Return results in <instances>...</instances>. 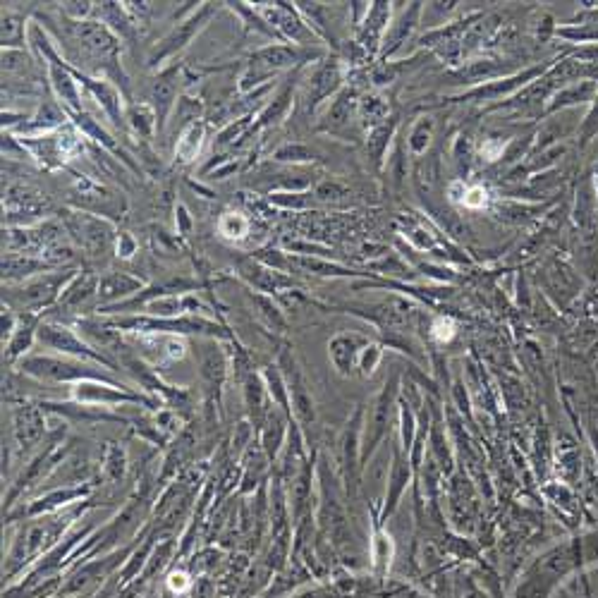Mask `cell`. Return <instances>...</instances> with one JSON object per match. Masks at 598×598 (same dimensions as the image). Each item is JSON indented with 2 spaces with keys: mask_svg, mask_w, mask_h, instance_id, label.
<instances>
[{
  "mask_svg": "<svg viewBox=\"0 0 598 598\" xmlns=\"http://www.w3.org/2000/svg\"><path fill=\"white\" fill-rule=\"evenodd\" d=\"M84 510H87V503H77L67 510L24 522L12 541L8 558H5L3 575L12 579L29 565L39 563L48 551H53L63 541V534L84 515Z\"/></svg>",
  "mask_w": 598,
  "mask_h": 598,
  "instance_id": "1",
  "label": "cell"
},
{
  "mask_svg": "<svg viewBox=\"0 0 598 598\" xmlns=\"http://www.w3.org/2000/svg\"><path fill=\"white\" fill-rule=\"evenodd\" d=\"M113 328L125 335H194V338L228 340L230 333L218 321L204 319V316H175V319H161V316H103Z\"/></svg>",
  "mask_w": 598,
  "mask_h": 598,
  "instance_id": "2",
  "label": "cell"
},
{
  "mask_svg": "<svg viewBox=\"0 0 598 598\" xmlns=\"http://www.w3.org/2000/svg\"><path fill=\"white\" fill-rule=\"evenodd\" d=\"M79 271L75 268H58V271L41 273L27 283L8 285L3 290V304L15 314H44V309H53L60 295Z\"/></svg>",
  "mask_w": 598,
  "mask_h": 598,
  "instance_id": "3",
  "label": "cell"
},
{
  "mask_svg": "<svg viewBox=\"0 0 598 598\" xmlns=\"http://www.w3.org/2000/svg\"><path fill=\"white\" fill-rule=\"evenodd\" d=\"M65 436H67L65 424L60 426L56 433H48L44 448L36 450L32 460L22 467V472L17 474V479L12 481L8 496H5V512L15 508L17 498L24 496L27 491L39 488V484H46V481L58 472L60 465L67 460V455L72 453V443H67Z\"/></svg>",
  "mask_w": 598,
  "mask_h": 598,
  "instance_id": "4",
  "label": "cell"
},
{
  "mask_svg": "<svg viewBox=\"0 0 598 598\" xmlns=\"http://www.w3.org/2000/svg\"><path fill=\"white\" fill-rule=\"evenodd\" d=\"M314 58H321V53L295 44H268L256 48L252 56H249V63L244 67L237 89L242 94H252V91L261 89V84L280 75L283 70L311 63Z\"/></svg>",
  "mask_w": 598,
  "mask_h": 598,
  "instance_id": "5",
  "label": "cell"
},
{
  "mask_svg": "<svg viewBox=\"0 0 598 598\" xmlns=\"http://www.w3.org/2000/svg\"><path fill=\"white\" fill-rule=\"evenodd\" d=\"M17 369H20L24 376L46 383H72V386L84 381L122 383L111 371L103 369L99 364L82 362V359H72L63 355H27L17 364Z\"/></svg>",
  "mask_w": 598,
  "mask_h": 598,
  "instance_id": "6",
  "label": "cell"
},
{
  "mask_svg": "<svg viewBox=\"0 0 598 598\" xmlns=\"http://www.w3.org/2000/svg\"><path fill=\"white\" fill-rule=\"evenodd\" d=\"M36 343H39L44 350L56 352V355L82 359V362L99 364L108 371H120V366L113 362L111 357L103 355L101 350H96L89 340H84L75 328L65 326V323L58 321H41L39 335H36Z\"/></svg>",
  "mask_w": 598,
  "mask_h": 598,
  "instance_id": "7",
  "label": "cell"
},
{
  "mask_svg": "<svg viewBox=\"0 0 598 598\" xmlns=\"http://www.w3.org/2000/svg\"><path fill=\"white\" fill-rule=\"evenodd\" d=\"M70 398L82 405L94 407H108L115 410L118 405H134L146 407V410H161V400L149 398V395L139 393L127 383H108V381H84L70 386Z\"/></svg>",
  "mask_w": 598,
  "mask_h": 598,
  "instance_id": "8",
  "label": "cell"
},
{
  "mask_svg": "<svg viewBox=\"0 0 598 598\" xmlns=\"http://www.w3.org/2000/svg\"><path fill=\"white\" fill-rule=\"evenodd\" d=\"M216 10H218V5L199 3L197 8L189 12V17H185V20H180L178 24H175V27L170 29V32L163 36V39L158 41L154 48H151L149 67L163 65L166 60L178 56L180 51H185V48L192 44L194 36H197L201 29L206 27V22L216 15Z\"/></svg>",
  "mask_w": 598,
  "mask_h": 598,
  "instance_id": "9",
  "label": "cell"
},
{
  "mask_svg": "<svg viewBox=\"0 0 598 598\" xmlns=\"http://www.w3.org/2000/svg\"><path fill=\"white\" fill-rule=\"evenodd\" d=\"M194 357H197V369L206 400H209V405H221L223 386L230 369L223 345L213 338H199L194 343Z\"/></svg>",
  "mask_w": 598,
  "mask_h": 598,
  "instance_id": "10",
  "label": "cell"
},
{
  "mask_svg": "<svg viewBox=\"0 0 598 598\" xmlns=\"http://www.w3.org/2000/svg\"><path fill=\"white\" fill-rule=\"evenodd\" d=\"M65 230L91 256H103L113 247V242L118 240L113 225L106 218L94 216L89 211L65 213Z\"/></svg>",
  "mask_w": 598,
  "mask_h": 598,
  "instance_id": "11",
  "label": "cell"
},
{
  "mask_svg": "<svg viewBox=\"0 0 598 598\" xmlns=\"http://www.w3.org/2000/svg\"><path fill=\"white\" fill-rule=\"evenodd\" d=\"M91 496V486L82 484V486H58L46 491L44 496L27 500V503L15 505L10 512H5V520L8 522H27L34 520V517H44V515H53V512L67 510L72 505L82 503Z\"/></svg>",
  "mask_w": 598,
  "mask_h": 598,
  "instance_id": "12",
  "label": "cell"
},
{
  "mask_svg": "<svg viewBox=\"0 0 598 598\" xmlns=\"http://www.w3.org/2000/svg\"><path fill=\"white\" fill-rule=\"evenodd\" d=\"M48 419L46 410L41 405H32V402H22V405L12 407V450H17V455L36 453L48 438Z\"/></svg>",
  "mask_w": 598,
  "mask_h": 598,
  "instance_id": "13",
  "label": "cell"
},
{
  "mask_svg": "<svg viewBox=\"0 0 598 598\" xmlns=\"http://www.w3.org/2000/svg\"><path fill=\"white\" fill-rule=\"evenodd\" d=\"M343 87V65L338 58H326L314 67L304 89V111L309 115L319 111L321 103L335 99Z\"/></svg>",
  "mask_w": 598,
  "mask_h": 598,
  "instance_id": "14",
  "label": "cell"
},
{
  "mask_svg": "<svg viewBox=\"0 0 598 598\" xmlns=\"http://www.w3.org/2000/svg\"><path fill=\"white\" fill-rule=\"evenodd\" d=\"M46 206V199L36 189L22 185L10 187L3 199L5 228H32V225H39L36 221L44 216Z\"/></svg>",
  "mask_w": 598,
  "mask_h": 598,
  "instance_id": "15",
  "label": "cell"
},
{
  "mask_svg": "<svg viewBox=\"0 0 598 598\" xmlns=\"http://www.w3.org/2000/svg\"><path fill=\"white\" fill-rule=\"evenodd\" d=\"M256 10H259V15L283 36V41H295V46L302 48H309L311 41H314L316 34L311 32L309 24L299 15V10L292 8L290 3H264Z\"/></svg>",
  "mask_w": 598,
  "mask_h": 598,
  "instance_id": "16",
  "label": "cell"
},
{
  "mask_svg": "<svg viewBox=\"0 0 598 598\" xmlns=\"http://www.w3.org/2000/svg\"><path fill=\"white\" fill-rule=\"evenodd\" d=\"M278 369L283 371L285 383H288L290 390V405H292V419L299 421V424L307 429V426L314 421V402H311V395L307 390V383H304L302 371L292 357V352H280L278 359Z\"/></svg>",
  "mask_w": 598,
  "mask_h": 598,
  "instance_id": "17",
  "label": "cell"
},
{
  "mask_svg": "<svg viewBox=\"0 0 598 598\" xmlns=\"http://www.w3.org/2000/svg\"><path fill=\"white\" fill-rule=\"evenodd\" d=\"M180 75L182 67L180 65H170L163 67L158 72L154 84H151V108H154L156 120H158V134H163L168 125L170 113L175 111V103H178V94H180Z\"/></svg>",
  "mask_w": 598,
  "mask_h": 598,
  "instance_id": "18",
  "label": "cell"
},
{
  "mask_svg": "<svg viewBox=\"0 0 598 598\" xmlns=\"http://www.w3.org/2000/svg\"><path fill=\"white\" fill-rule=\"evenodd\" d=\"M67 120H70V115H67L65 108L60 106L58 101L46 99L39 106V111H36L34 115H29L22 125H17L15 130H10V132H15L17 139H39V137H46V134L63 130V127L67 125Z\"/></svg>",
  "mask_w": 598,
  "mask_h": 598,
  "instance_id": "19",
  "label": "cell"
},
{
  "mask_svg": "<svg viewBox=\"0 0 598 598\" xmlns=\"http://www.w3.org/2000/svg\"><path fill=\"white\" fill-rule=\"evenodd\" d=\"M46 412L56 414V417H63V421H75V424H130L127 419H122L120 414H115L108 407H94V405H82V402H39Z\"/></svg>",
  "mask_w": 598,
  "mask_h": 598,
  "instance_id": "20",
  "label": "cell"
},
{
  "mask_svg": "<svg viewBox=\"0 0 598 598\" xmlns=\"http://www.w3.org/2000/svg\"><path fill=\"white\" fill-rule=\"evenodd\" d=\"M146 290V283L142 278L130 276V273L122 271H108L103 273L99 280V299L96 302L101 304V309L115 307V304L127 302V299L137 297L139 292Z\"/></svg>",
  "mask_w": 598,
  "mask_h": 598,
  "instance_id": "21",
  "label": "cell"
},
{
  "mask_svg": "<svg viewBox=\"0 0 598 598\" xmlns=\"http://www.w3.org/2000/svg\"><path fill=\"white\" fill-rule=\"evenodd\" d=\"M390 3H371L366 10L364 22L357 29V46L362 48L364 56H374L376 48L383 46V39L388 34L390 24Z\"/></svg>",
  "mask_w": 598,
  "mask_h": 598,
  "instance_id": "22",
  "label": "cell"
},
{
  "mask_svg": "<svg viewBox=\"0 0 598 598\" xmlns=\"http://www.w3.org/2000/svg\"><path fill=\"white\" fill-rule=\"evenodd\" d=\"M125 555H127V551H115L113 555H108V558H99V560H94V563L79 567L75 575L67 579L65 587H60L58 596L70 598V596L84 594V591H87L89 587H94L96 582H103V577H106L108 572L118 565V558H125Z\"/></svg>",
  "mask_w": 598,
  "mask_h": 598,
  "instance_id": "23",
  "label": "cell"
},
{
  "mask_svg": "<svg viewBox=\"0 0 598 598\" xmlns=\"http://www.w3.org/2000/svg\"><path fill=\"white\" fill-rule=\"evenodd\" d=\"M237 273H240L252 288H256L259 292H266V295H276V292L292 285L290 278H285L280 271H273V268L261 264V261L254 259V256L237 259Z\"/></svg>",
  "mask_w": 598,
  "mask_h": 598,
  "instance_id": "24",
  "label": "cell"
},
{
  "mask_svg": "<svg viewBox=\"0 0 598 598\" xmlns=\"http://www.w3.org/2000/svg\"><path fill=\"white\" fill-rule=\"evenodd\" d=\"M99 276L91 271H79L75 278H72V283L67 285L63 290V295H60L58 309L63 311H82L84 307H89L94 299H99Z\"/></svg>",
  "mask_w": 598,
  "mask_h": 598,
  "instance_id": "25",
  "label": "cell"
},
{
  "mask_svg": "<svg viewBox=\"0 0 598 598\" xmlns=\"http://www.w3.org/2000/svg\"><path fill=\"white\" fill-rule=\"evenodd\" d=\"M292 421L295 419H292L290 414H285L280 407L273 405V410L268 412L264 426L259 429V445L271 462L276 460L280 450H283L285 443H288V431Z\"/></svg>",
  "mask_w": 598,
  "mask_h": 598,
  "instance_id": "26",
  "label": "cell"
},
{
  "mask_svg": "<svg viewBox=\"0 0 598 598\" xmlns=\"http://www.w3.org/2000/svg\"><path fill=\"white\" fill-rule=\"evenodd\" d=\"M48 271H58V268H53L48 261L41 259V256H29V254H3V283L5 288L8 285H20V283H27V280H32L36 276H41V273H48Z\"/></svg>",
  "mask_w": 598,
  "mask_h": 598,
  "instance_id": "27",
  "label": "cell"
},
{
  "mask_svg": "<svg viewBox=\"0 0 598 598\" xmlns=\"http://www.w3.org/2000/svg\"><path fill=\"white\" fill-rule=\"evenodd\" d=\"M17 316H20V321H17L15 333H12L8 343H5V359H8V364H20L22 359L29 355V350L34 347L41 326V314H17Z\"/></svg>",
  "mask_w": 598,
  "mask_h": 598,
  "instance_id": "28",
  "label": "cell"
},
{
  "mask_svg": "<svg viewBox=\"0 0 598 598\" xmlns=\"http://www.w3.org/2000/svg\"><path fill=\"white\" fill-rule=\"evenodd\" d=\"M242 393H244V405H247L249 419H252V426L259 431L261 426H264L268 412L273 410L271 395H268L266 383H264V378H261V374H254L252 371V374L244 378Z\"/></svg>",
  "mask_w": 598,
  "mask_h": 598,
  "instance_id": "29",
  "label": "cell"
},
{
  "mask_svg": "<svg viewBox=\"0 0 598 598\" xmlns=\"http://www.w3.org/2000/svg\"><path fill=\"white\" fill-rule=\"evenodd\" d=\"M419 15H421V3H410V8L402 12L398 20H395V24H390L386 39H383V46H381V58H388L393 56V53H398L400 48L412 39L414 29L419 27Z\"/></svg>",
  "mask_w": 598,
  "mask_h": 598,
  "instance_id": "30",
  "label": "cell"
},
{
  "mask_svg": "<svg viewBox=\"0 0 598 598\" xmlns=\"http://www.w3.org/2000/svg\"><path fill=\"white\" fill-rule=\"evenodd\" d=\"M543 67H532V70L522 72V75L517 77H508V79H498V82H488L486 87H479V89H472L469 94L462 96L460 101H500L503 96H508L515 91L517 87H522V84H527L529 79H534L536 75H541Z\"/></svg>",
  "mask_w": 598,
  "mask_h": 598,
  "instance_id": "31",
  "label": "cell"
},
{
  "mask_svg": "<svg viewBox=\"0 0 598 598\" xmlns=\"http://www.w3.org/2000/svg\"><path fill=\"white\" fill-rule=\"evenodd\" d=\"M357 108H359V101H357L355 91H352V89H343L331 101V106H328L326 115H323L321 130H326V132L343 130V127L350 125V120L355 118Z\"/></svg>",
  "mask_w": 598,
  "mask_h": 598,
  "instance_id": "32",
  "label": "cell"
},
{
  "mask_svg": "<svg viewBox=\"0 0 598 598\" xmlns=\"http://www.w3.org/2000/svg\"><path fill=\"white\" fill-rule=\"evenodd\" d=\"M0 41H3V51H24L29 41L27 32V17L20 12L3 10V22H0Z\"/></svg>",
  "mask_w": 598,
  "mask_h": 598,
  "instance_id": "33",
  "label": "cell"
},
{
  "mask_svg": "<svg viewBox=\"0 0 598 598\" xmlns=\"http://www.w3.org/2000/svg\"><path fill=\"white\" fill-rule=\"evenodd\" d=\"M70 120H72V125L77 127L79 132L84 134V137H89V139H94L96 144H101L103 149H108V151H113V154H120L122 156V161L127 163V166H132L130 163V158H127L125 154H122V146L115 142V139L111 137V134H108L106 130H103V127L99 125V122H96L94 118H91L89 113H77V115H70Z\"/></svg>",
  "mask_w": 598,
  "mask_h": 598,
  "instance_id": "34",
  "label": "cell"
},
{
  "mask_svg": "<svg viewBox=\"0 0 598 598\" xmlns=\"http://www.w3.org/2000/svg\"><path fill=\"white\" fill-rule=\"evenodd\" d=\"M99 12V22L106 24L111 32L118 36V39H127V36H132V29H134V17L127 12L125 3H99L96 5V10Z\"/></svg>",
  "mask_w": 598,
  "mask_h": 598,
  "instance_id": "35",
  "label": "cell"
},
{
  "mask_svg": "<svg viewBox=\"0 0 598 598\" xmlns=\"http://www.w3.org/2000/svg\"><path fill=\"white\" fill-rule=\"evenodd\" d=\"M125 125L139 139H154V134L158 132V120L151 103H130L125 111Z\"/></svg>",
  "mask_w": 598,
  "mask_h": 598,
  "instance_id": "36",
  "label": "cell"
},
{
  "mask_svg": "<svg viewBox=\"0 0 598 598\" xmlns=\"http://www.w3.org/2000/svg\"><path fill=\"white\" fill-rule=\"evenodd\" d=\"M204 137H206V127L201 120L187 125L185 130H180L178 142H175V158H178L180 163H192L194 158L199 156Z\"/></svg>",
  "mask_w": 598,
  "mask_h": 598,
  "instance_id": "37",
  "label": "cell"
},
{
  "mask_svg": "<svg viewBox=\"0 0 598 598\" xmlns=\"http://www.w3.org/2000/svg\"><path fill=\"white\" fill-rule=\"evenodd\" d=\"M359 345H362V340H359L357 335H347V333L335 335L331 340V359L340 374L347 376L352 371V364H355V359L359 355Z\"/></svg>",
  "mask_w": 598,
  "mask_h": 598,
  "instance_id": "38",
  "label": "cell"
},
{
  "mask_svg": "<svg viewBox=\"0 0 598 598\" xmlns=\"http://www.w3.org/2000/svg\"><path fill=\"white\" fill-rule=\"evenodd\" d=\"M292 91H295V79H288V84L278 91L276 99L268 103L264 111L259 113V120L254 122L252 130H264V127L276 125L283 115H288L290 106H292Z\"/></svg>",
  "mask_w": 598,
  "mask_h": 598,
  "instance_id": "39",
  "label": "cell"
},
{
  "mask_svg": "<svg viewBox=\"0 0 598 598\" xmlns=\"http://www.w3.org/2000/svg\"><path fill=\"white\" fill-rule=\"evenodd\" d=\"M261 378H264L266 390H268V395H271V402H273V405L280 407V410H283L285 414H290V417H292L290 390H288V383H285L283 371L278 369V364L266 366V369L261 371Z\"/></svg>",
  "mask_w": 598,
  "mask_h": 598,
  "instance_id": "40",
  "label": "cell"
},
{
  "mask_svg": "<svg viewBox=\"0 0 598 598\" xmlns=\"http://www.w3.org/2000/svg\"><path fill=\"white\" fill-rule=\"evenodd\" d=\"M125 472H127L125 450H122L118 443H108L101 457V477L106 479L108 484H118V481L125 479Z\"/></svg>",
  "mask_w": 598,
  "mask_h": 598,
  "instance_id": "41",
  "label": "cell"
},
{
  "mask_svg": "<svg viewBox=\"0 0 598 598\" xmlns=\"http://www.w3.org/2000/svg\"><path fill=\"white\" fill-rule=\"evenodd\" d=\"M218 233H221L223 240L240 242L249 235V218L244 216V213H237V211L223 213L221 221H218Z\"/></svg>",
  "mask_w": 598,
  "mask_h": 598,
  "instance_id": "42",
  "label": "cell"
},
{
  "mask_svg": "<svg viewBox=\"0 0 598 598\" xmlns=\"http://www.w3.org/2000/svg\"><path fill=\"white\" fill-rule=\"evenodd\" d=\"M290 256V264L295 266H302L307 268V271L316 273V276H355L352 271H347L343 266H335L331 261H323V259H311V256Z\"/></svg>",
  "mask_w": 598,
  "mask_h": 598,
  "instance_id": "43",
  "label": "cell"
},
{
  "mask_svg": "<svg viewBox=\"0 0 598 598\" xmlns=\"http://www.w3.org/2000/svg\"><path fill=\"white\" fill-rule=\"evenodd\" d=\"M309 488H311V474L309 469H302V472L295 477V484H292V493H290V505H292V515L295 520H299L304 512V505L309 500Z\"/></svg>",
  "mask_w": 598,
  "mask_h": 598,
  "instance_id": "44",
  "label": "cell"
},
{
  "mask_svg": "<svg viewBox=\"0 0 598 598\" xmlns=\"http://www.w3.org/2000/svg\"><path fill=\"white\" fill-rule=\"evenodd\" d=\"M314 158H316L314 149H309L307 144H299V142H288L273 151V161L278 163H307V161H314Z\"/></svg>",
  "mask_w": 598,
  "mask_h": 598,
  "instance_id": "45",
  "label": "cell"
},
{
  "mask_svg": "<svg viewBox=\"0 0 598 598\" xmlns=\"http://www.w3.org/2000/svg\"><path fill=\"white\" fill-rule=\"evenodd\" d=\"M393 127H395V120L390 122V125H388V122H381V125L374 127V132H371L369 151H371V156H374L376 163H381V158L386 156L390 134H393Z\"/></svg>",
  "mask_w": 598,
  "mask_h": 598,
  "instance_id": "46",
  "label": "cell"
},
{
  "mask_svg": "<svg viewBox=\"0 0 598 598\" xmlns=\"http://www.w3.org/2000/svg\"><path fill=\"white\" fill-rule=\"evenodd\" d=\"M433 137V120L431 118H421L417 125L412 127L410 132V149L414 156H421L426 151V146L431 144Z\"/></svg>",
  "mask_w": 598,
  "mask_h": 598,
  "instance_id": "47",
  "label": "cell"
},
{
  "mask_svg": "<svg viewBox=\"0 0 598 598\" xmlns=\"http://www.w3.org/2000/svg\"><path fill=\"white\" fill-rule=\"evenodd\" d=\"M314 194L309 192H273L271 197H268V201H271L273 206H280V209H307L309 201Z\"/></svg>",
  "mask_w": 598,
  "mask_h": 598,
  "instance_id": "48",
  "label": "cell"
},
{
  "mask_svg": "<svg viewBox=\"0 0 598 598\" xmlns=\"http://www.w3.org/2000/svg\"><path fill=\"white\" fill-rule=\"evenodd\" d=\"M249 120H252V115H244V118L235 120V122H230V125L225 127V130H223L221 134H218V139H216V149L221 151V149H225V146L235 144L237 139H244V132H247Z\"/></svg>",
  "mask_w": 598,
  "mask_h": 598,
  "instance_id": "49",
  "label": "cell"
},
{
  "mask_svg": "<svg viewBox=\"0 0 598 598\" xmlns=\"http://www.w3.org/2000/svg\"><path fill=\"white\" fill-rule=\"evenodd\" d=\"M199 113H201V101L199 99H192V96H182V99L178 101V111H175V115H178L182 130H185L187 125H192V122H197Z\"/></svg>",
  "mask_w": 598,
  "mask_h": 598,
  "instance_id": "50",
  "label": "cell"
},
{
  "mask_svg": "<svg viewBox=\"0 0 598 598\" xmlns=\"http://www.w3.org/2000/svg\"><path fill=\"white\" fill-rule=\"evenodd\" d=\"M388 407H390V395L386 393L381 398V402H378V407H376V419H374V431H371V436H369V441H366V448H374V443L378 441V438H381V433H383V429H386V421H388Z\"/></svg>",
  "mask_w": 598,
  "mask_h": 598,
  "instance_id": "51",
  "label": "cell"
},
{
  "mask_svg": "<svg viewBox=\"0 0 598 598\" xmlns=\"http://www.w3.org/2000/svg\"><path fill=\"white\" fill-rule=\"evenodd\" d=\"M431 335L438 340V343H448V340L455 335V323L450 319H443V316H441V319L433 321Z\"/></svg>",
  "mask_w": 598,
  "mask_h": 598,
  "instance_id": "52",
  "label": "cell"
},
{
  "mask_svg": "<svg viewBox=\"0 0 598 598\" xmlns=\"http://www.w3.org/2000/svg\"><path fill=\"white\" fill-rule=\"evenodd\" d=\"M486 201H488V192L484 187L465 189V199H462V204H465L467 209H484Z\"/></svg>",
  "mask_w": 598,
  "mask_h": 598,
  "instance_id": "53",
  "label": "cell"
},
{
  "mask_svg": "<svg viewBox=\"0 0 598 598\" xmlns=\"http://www.w3.org/2000/svg\"><path fill=\"white\" fill-rule=\"evenodd\" d=\"M343 194H345V189L340 187L338 182L326 180V182H321L319 187H316L314 197H316V199H338V197H343Z\"/></svg>",
  "mask_w": 598,
  "mask_h": 598,
  "instance_id": "54",
  "label": "cell"
},
{
  "mask_svg": "<svg viewBox=\"0 0 598 598\" xmlns=\"http://www.w3.org/2000/svg\"><path fill=\"white\" fill-rule=\"evenodd\" d=\"M378 359H381V350H378V347H374V345L366 347L364 355H362V362H359V369H362L364 376L374 371V366L378 364Z\"/></svg>",
  "mask_w": 598,
  "mask_h": 598,
  "instance_id": "55",
  "label": "cell"
},
{
  "mask_svg": "<svg viewBox=\"0 0 598 598\" xmlns=\"http://www.w3.org/2000/svg\"><path fill=\"white\" fill-rule=\"evenodd\" d=\"M596 132H598V99H596L594 111L589 113V118H587V122H584V127H582V144L591 142V137H594Z\"/></svg>",
  "mask_w": 598,
  "mask_h": 598,
  "instance_id": "56",
  "label": "cell"
},
{
  "mask_svg": "<svg viewBox=\"0 0 598 598\" xmlns=\"http://www.w3.org/2000/svg\"><path fill=\"white\" fill-rule=\"evenodd\" d=\"M189 577L185 575V572H173V575L168 577V587L170 591H175V594H182V591L189 589Z\"/></svg>",
  "mask_w": 598,
  "mask_h": 598,
  "instance_id": "57",
  "label": "cell"
},
{
  "mask_svg": "<svg viewBox=\"0 0 598 598\" xmlns=\"http://www.w3.org/2000/svg\"><path fill=\"white\" fill-rule=\"evenodd\" d=\"M134 249H137V244H134V240L127 233H120L118 235V256H122V259H130V256L134 254Z\"/></svg>",
  "mask_w": 598,
  "mask_h": 598,
  "instance_id": "58",
  "label": "cell"
}]
</instances>
